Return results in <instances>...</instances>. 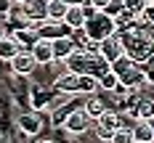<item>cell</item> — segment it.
<instances>
[{
	"label": "cell",
	"mask_w": 154,
	"mask_h": 143,
	"mask_svg": "<svg viewBox=\"0 0 154 143\" xmlns=\"http://www.w3.org/2000/svg\"><path fill=\"white\" fill-rule=\"evenodd\" d=\"M112 143H136V135H133V127H120L114 135H112Z\"/></svg>",
	"instance_id": "7402d4cb"
},
{
	"label": "cell",
	"mask_w": 154,
	"mask_h": 143,
	"mask_svg": "<svg viewBox=\"0 0 154 143\" xmlns=\"http://www.w3.org/2000/svg\"><path fill=\"white\" fill-rule=\"evenodd\" d=\"M14 3H16V5H24V3H27V0H14Z\"/></svg>",
	"instance_id": "f546056e"
},
{
	"label": "cell",
	"mask_w": 154,
	"mask_h": 143,
	"mask_svg": "<svg viewBox=\"0 0 154 143\" xmlns=\"http://www.w3.org/2000/svg\"><path fill=\"white\" fill-rule=\"evenodd\" d=\"M3 37H8V27H5V24L0 21V40H3Z\"/></svg>",
	"instance_id": "f1b7e54d"
},
{
	"label": "cell",
	"mask_w": 154,
	"mask_h": 143,
	"mask_svg": "<svg viewBox=\"0 0 154 143\" xmlns=\"http://www.w3.org/2000/svg\"><path fill=\"white\" fill-rule=\"evenodd\" d=\"M66 11H69V5L64 0H51L48 3V11H45V19H51V21H64Z\"/></svg>",
	"instance_id": "d6986e66"
},
{
	"label": "cell",
	"mask_w": 154,
	"mask_h": 143,
	"mask_svg": "<svg viewBox=\"0 0 154 143\" xmlns=\"http://www.w3.org/2000/svg\"><path fill=\"white\" fill-rule=\"evenodd\" d=\"M93 125V119L88 117V111L82 109H72L69 114H66V122H64V127H66V133H72V135H82V133H88Z\"/></svg>",
	"instance_id": "3957f363"
},
{
	"label": "cell",
	"mask_w": 154,
	"mask_h": 143,
	"mask_svg": "<svg viewBox=\"0 0 154 143\" xmlns=\"http://www.w3.org/2000/svg\"><path fill=\"white\" fill-rule=\"evenodd\" d=\"M146 122H149V125H152V130H154V117H152V119H146Z\"/></svg>",
	"instance_id": "4dcf8cb0"
},
{
	"label": "cell",
	"mask_w": 154,
	"mask_h": 143,
	"mask_svg": "<svg viewBox=\"0 0 154 143\" xmlns=\"http://www.w3.org/2000/svg\"><path fill=\"white\" fill-rule=\"evenodd\" d=\"M82 29H85V34L91 37L93 43H104L106 37L117 34V24H114V19H112V16H106L104 11H98L93 19L85 21V27H82Z\"/></svg>",
	"instance_id": "7a4b0ae2"
},
{
	"label": "cell",
	"mask_w": 154,
	"mask_h": 143,
	"mask_svg": "<svg viewBox=\"0 0 154 143\" xmlns=\"http://www.w3.org/2000/svg\"><path fill=\"white\" fill-rule=\"evenodd\" d=\"M37 143H53V141H37Z\"/></svg>",
	"instance_id": "1f68e13d"
},
{
	"label": "cell",
	"mask_w": 154,
	"mask_h": 143,
	"mask_svg": "<svg viewBox=\"0 0 154 143\" xmlns=\"http://www.w3.org/2000/svg\"><path fill=\"white\" fill-rule=\"evenodd\" d=\"M64 3H66V5H85L88 0H64Z\"/></svg>",
	"instance_id": "83f0119b"
},
{
	"label": "cell",
	"mask_w": 154,
	"mask_h": 143,
	"mask_svg": "<svg viewBox=\"0 0 154 143\" xmlns=\"http://www.w3.org/2000/svg\"><path fill=\"white\" fill-rule=\"evenodd\" d=\"M82 13H85V19H93V16L98 13V11H96V8H93L91 3H85V5H82Z\"/></svg>",
	"instance_id": "484cf974"
},
{
	"label": "cell",
	"mask_w": 154,
	"mask_h": 143,
	"mask_svg": "<svg viewBox=\"0 0 154 143\" xmlns=\"http://www.w3.org/2000/svg\"><path fill=\"white\" fill-rule=\"evenodd\" d=\"M120 88V79L114 72H106L104 77H98V90H104V93H114Z\"/></svg>",
	"instance_id": "44dd1931"
},
{
	"label": "cell",
	"mask_w": 154,
	"mask_h": 143,
	"mask_svg": "<svg viewBox=\"0 0 154 143\" xmlns=\"http://www.w3.org/2000/svg\"><path fill=\"white\" fill-rule=\"evenodd\" d=\"M136 122L138 119H152L154 117V95H146V98H138L136 103H133V109L128 111Z\"/></svg>",
	"instance_id": "30bf717a"
},
{
	"label": "cell",
	"mask_w": 154,
	"mask_h": 143,
	"mask_svg": "<svg viewBox=\"0 0 154 143\" xmlns=\"http://www.w3.org/2000/svg\"><path fill=\"white\" fill-rule=\"evenodd\" d=\"M85 13H82V5H69V11L64 16V24L69 27V29H82L85 27Z\"/></svg>",
	"instance_id": "2e32d148"
},
{
	"label": "cell",
	"mask_w": 154,
	"mask_h": 143,
	"mask_svg": "<svg viewBox=\"0 0 154 143\" xmlns=\"http://www.w3.org/2000/svg\"><path fill=\"white\" fill-rule=\"evenodd\" d=\"M112 72L117 74L120 85H122V88H128V90H141V88H149V85H146V72H143V66H141V64H136L133 58H128V56H122V58H117V61L112 64Z\"/></svg>",
	"instance_id": "6da1fadb"
},
{
	"label": "cell",
	"mask_w": 154,
	"mask_h": 143,
	"mask_svg": "<svg viewBox=\"0 0 154 143\" xmlns=\"http://www.w3.org/2000/svg\"><path fill=\"white\" fill-rule=\"evenodd\" d=\"M98 53H101L109 64H114L117 58H122V56H125V48H122L120 34H112V37L104 40V43H98Z\"/></svg>",
	"instance_id": "5b68a950"
},
{
	"label": "cell",
	"mask_w": 154,
	"mask_h": 143,
	"mask_svg": "<svg viewBox=\"0 0 154 143\" xmlns=\"http://www.w3.org/2000/svg\"><path fill=\"white\" fill-rule=\"evenodd\" d=\"M88 3H91V5L96 8V11H104V8L109 5V0H88Z\"/></svg>",
	"instance_id": "4316f807"
},
{
	"label": "cell",
	"mask_w": 154,
	"mask_h": 143,
	"mask_svg": "<svg viewBox=\"0 0 154 143\" xmlns=\"http://www.w3.org/2000/svg\"><path fill=\"white\" fill-rule=\"evenodd\" d=\"M32 58L37 61V66H45V64H53L56 58H53V43L51 40H43V37H37L35 40V45L29 48Z\"/></svg>",
	"instance_id": "8992f818"
},
{
	"label": "cell",
	"mask_w": 154,
	"mask_h": 143,
	"mask_svg": "<svg viewBox=\"0 0 154 143\" xmlns=\"http://www.w3.org/2000/svg\"><path fill=\"white\" fill-rule=\"evenodd\" d=\"M136 143H138V141H136Z\"/></svg>",
	"instance_id": "836d02e7"
},
{
	"label": "cell",
	"mask_w": 154,
	"mask_h": 143,
	"mask_svg": "<svg viewBox=\"0 0 154 143\" xmlns=\"http://www.w3.org/2000/svg\"><path fill=\"white\" fill-rule=\"evenodd\" d=\"M19 127H21L24 135H37L43 130V119H40L37 111H29V114H21L19 117Z\"/></svg>",
	"instance_id": "7c38bea8"
},
{
	"label": "cell",
	"mask_w": 154,
	"mask_h": 143,
	"mask_svg": "<svg viewBox=\"0 0 154 143\" xmlns=\"http://www.w3.org/2000/svg\"><path fill=\"white\" fill-rule=\"evenodd\" d=\"M77 85H80V74H75V72H64L61 77H56V82H53V90H56V93L77 95Z\"/></svg>",
	"instance_id": "8fae6325"
},
{
	"label": "cell",
	"mask_w": 154,
	"mask_h": 143,
	"mask_svg": "<svg viewBox=\"0 0 154 143\" xmlns=\"http://www.w3.org/2000/svg\"><path fill=\"white\" fill-rule=\"evenodd\" d=\"M82 109L88 111V117H91L93 122H96L101 114H106V111H109V106H106V101H104L101 95H88V98H85V106H82Z\"/></svg>",
	"instance_id": "9a60e30c"
},
{
	"label": "cell",
	"mask_w": 154,
	"mask_h": 143,
	"mask_svg": "<svg viewBox=\"0 0 154 143\" xmlns=\"http://www.w3.org/2000/svg\"><path fill=\"white\" fill-rule=\"evenodd\" d=\"M152 93H154V88H152Z\"/></svg>",
	"instance_id": "d6a6232c"
},
{
	"label": "cell",
	"mask_w": 154,
	"mask_h": 143,
	"mask_svg": "<svg viewBox=\"0 0 154 143\" xmlns=\"http://www.w3.org/2000/svg\"><path fill=\"white\" fill-rule=\"evenodd\" d=\"M14 8H16L14 0H0V19H8V16L14 13Z\"/></svg>",
	"instance_id": "cb8c5ba5"
},
{
	"label": "cell",
	"mask_w": 154,
	"mask_h": 143,
	"mask_svg": "<svg viewBox=\"0 0 154 143\" xmlns=\"http://www.w3.org/2000/svg\"><path fill=\"white\" fill-rule=\"evenodd\" d=\"M35 27H37V37H43V40H59V37H69V34H72V29H69L64 21L43 19V21H37Z\"/></svg>",
	"instance_id": "277c9868"
},
{
	"label": "cell",
	"mask_w": 154,
	"mask_h": 143,
	"mask_svg": "<svg viewBox=\"0 0 154 143\" xmlns=\"http://www.w3.org/2000/svg\"><path fill=\"white\" fill-rule=\"evenodd\" d=\"M19 50H24V48L19 45L11 34H8V37H3V40H0V61H11Z\"/></svg>",
	"instance_id": "e0dca14e"
},
{
	"label": "cell",
	"mask_w": 154,
	"mask_h": 143,
	"mask_svg": "<svg viewBox=\"0 0 154 143\" xmlns=\"http://www.w3.org/2000/svg\"><path fill=\"white\" fill-rule=\"evenodd\" d=\"M133 135H136L138 143H154V130H152V125L146 119H138L133 125Z\"/></svg>",
	"instance_id": "ac0fdd59"
},
{
	"label": "cell",
	"mask_w": 154,
	"mask_h": 143,
	"mask_svg": "<svg viewBox=\"0 0 154 143\" xmlns=\"http://www.w3.org/2000/svg\"><path fill=\"white\" fill-rule=\"evenodd\" d=\"M8 64H11V69H14L16 74H32V72H35V66H37V61L32 58L29 50H19Z\"/></svg>",
	"instance_id": "9c48e42d"
},
{
	"label": "cell",
	"mask_w": 154,
	"mask_h": 143,
	"mask_svg": "<svg viewBox=\"0 0 154 143\" xmlns=\"http://www.w3.org/2000/svg\"><path fill=\"white\" fill-rule=\"evenodd\" d=\"M96 90H98V77H93V74H80L77 95H96Z\"/></svg>",
	"instance_id": "ffe728a7"
},
{
	"label": "cell",
	"mask_w": 154,
	"mask_h": 143,
	"mask_svg": "<svg viewBox=\"0 0 154 143\" xmlns=\"http://www.w3.org/2000/svg\"><path fill=\"white\" fill-rule=\"evenodd\" d=\"M51 43H53V58H56V61H66V58L77 50L72 37H59V40H51Z\"/></svg>",
	"instance_id": "5bb4252c"
},
{
	"label": "cell",
	"mask_w": 154,
	"mask_h": 143,
	"mask_svg": "<svg viewBox=\"0 0 154 143\" xmlns=\"http://www.w3.org/2000/svg\"><path fill=\"white\" fill-rule=\"evenodd\" d=\"M96 127H98V130H106V133H117V130L122 127V114L109 109L106 114H101V117L96 119Z\"/></svg>",
	"instance_id": "4fadbf2b"
},
{
	"label": "cell",
	"mask_w": 154,
	"mask_h": 143,
	"mask_svg": "<svg viewBox=\"0 0 154 143\" xmlns=\"http://www.w3.org/2000/svg\"><path fill=\"white\" fill-rule=\"evenodd\" d=\"M128 11V5H125V0H109V5L104 8V13L112 16V19H117L120 13H125Z\"/></svg>",
	"instance_id": "603a6c76"
},
{
	"label": "cell",
	"mask_w": 154,
	"mask_h": 143,
	"mask_svg": "<svg viewBox=\"0 0 154 143\" xmlns=\"http://www.w3.org/2000/svg\"><path fill=\"white\" fill-rule=\"evenodd\" d=\"M66 114H69V111H66ZM66 114H64V111H53V125H64V122H66Z\"/></svg>",
	"instance_id": "d4e9b609"
},
{
	"label": "cell",
	"mask_w": 154,
	"mask_h": 143,
	"mask_svg": "<svg viewBox=\"0 0 154 143\" xmlns=\"http://www.w3.org/2000/svg\"><path fill=\"white\" fill-rule=\"evenodd\" d=\"M48 3L51 0H27L24 5H21V13H24V19L27 21H43L45 19V11H48Z\"/></svg>",
	"instance_id": "ba28073f"
},
{
	"label": "cell",
	"mask_w": 154,
	"mask_h": 143,
	"mask_svg": "<svg viewBox=\"0 0 154 143\" xmlns=\"http://www.w3.org/2000/svg\"><path fill=\"white\" fill-rule=\"evenodd\" d=\"M96 53H88V50H75L69 58H66V72H75V74H88V69H91V58Z\"/></svg>",
	"instance_id": "52a82bcc"
}]
</instances>
